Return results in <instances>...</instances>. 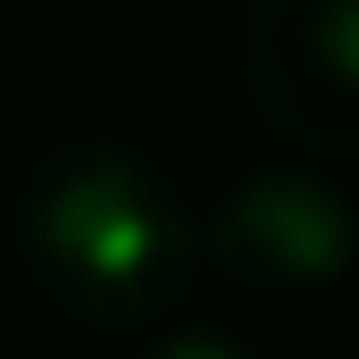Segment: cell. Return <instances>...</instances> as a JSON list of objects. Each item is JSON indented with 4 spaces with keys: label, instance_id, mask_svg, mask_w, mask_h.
Wrapping results in <instances>:
<instances>
[{
    "label": "cell",
    "instance_id": "obj_1",
    "mask_svg": "<svg viewBox=\"0 0 359 359\" xmlns=\"http://www.w3.org/2000/svg\"><path fill=\"white\" fill-rule=\"evenodd\" d=\"M8 243L34 292L100 334L168 318L201 276V226L184 192L117 134L42 142L8 201Z\"/></svg>",
    "mask_w": 359,
    "mask_h": 359
},
{
    "label": "cell",
    "instance_id": "obj_2",
    "mask_svg": "<svg viewBox=\"0 0 359 359\" xmlns=\"http://www.w3.org/2000/svg\"><path fill=\"white\" fill-rule=\"evenodd\" d=\"M192 226H201V259L251 292H326L359 268L351 192L301 159H268V168L226 176Z\"/></svg>",
    "mask_w": 359,
    "mask_h": 359
},
{
    "label": "cell",
    "instance_id": "obj_3",
    "mask_svg": "<svg viewBox=\"0 0 359 359\" xmlns=\"http://www.w3.org/2000/svg\"><path fill=\"white\" fill-rule=\"evenodd\" d=\"M234 76L292 151L359 159V0H243Z\"/></svg>",
    "mask_w": 359,
    "mask_h": 359
},
{
    "label": "cell",
    "instance_id": "obj_4",
    "mask_svg": "<svg viewBox=\"0 0 359 359\" xmlns=\"http://www.w3.org/2000/svg\"><path fill=\"white\" fill-rule=\"evenodd\" d=\"M134 359H251L234 334H217V326H176V334H151Z\"/></svg>",
    "mask_w": 359,
    "mask_h": 359
}]
</instances>
